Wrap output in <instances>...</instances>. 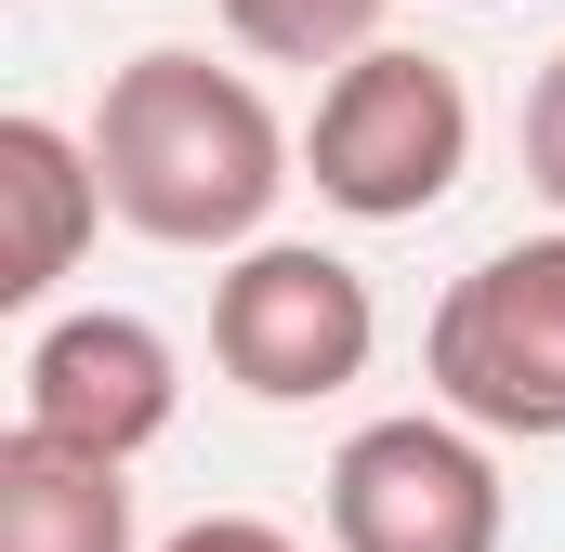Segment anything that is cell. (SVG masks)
Wrapping results in <instances>:
<instances>
[{
    "label": "cell",
    "mask_w": 565,
    "mask_h": 552,
    "mask_svg": "<svg viewBox=\"0 0 565 552\" xmlns=\"http://www.w3.org/2000/svg\"><path fill=\"white\" fill-rule=\"evenodd\" d=\"M473 171V93L460 66H434L408 40H369L355 66H329L316 119H302V184L342 224H422Z\"/></svg>",
    "instance_id": "7a4b0ae2"
},
{
    "label": "cell",
    "mask_w": 565,
    "mask_h": 552,
    "mask_svg": "<svg viewBox=\"0 0 565 552\" xmlns=\"http://www.w3.org/2000/svg\"><path fill=\"white\" fill-rule=\"evenodd\" d=\"M513 540V487H500V434L460 408H395L355 421L329 460V552H500Z\"/></svg>",
    "instance_id": "5b68a950"
},
{
    "label": "cell",
    "mask_w": 565,
    "mask_h": 552,
    "mask_svg": "<svg viewBox=\"0 0 565 552\" xmlns=\"http://www.w3.org/2000/svg\"><path fill=\"white\" fill-rule=\"evenodd\" d=\"M422 382L500 447H565V237H513L473 276H447Z\"/></svg>",
    "instance_id": "3957f363"
},
{
    "label": "cell",
    "mask_w": 565,
    "mask_h": 552,
    "mask_svg": "<svg viewBox=\"0 0 565 552\" xmlns=\"http://www.w3.org/2000/svg\"><path fill=\"white\" fill-rule=\"evenodd\" d=\"M158 552H302L289 527H264V513H198V527H171Z\"/></svg>",
    "instance_id": "8fae6325"
},
{
    "label": "cell",
    "mask_w": 565,
    "mask_h": 552,
    "mask_svg": "<svg viewBox=\"0 0 565 552\" xmlns=\"http://www.w3.org/2000/svg\"><path fill=\"white\" fill-rule=\"evenodd\" d=\"M13 421H40V434H66V447H106V460H145V447L184 421V355H171V329H145L119 302L53 316V329L26 342Z\"/></svg>",
    "instance_id": "8992f818"
},
{
    "label": "cell",
    "mask_w": 565,
    "mask_h": 552,
    "mask_svg": "<svg viewBox=\"0 0 565 552\" xmlns=\"http://www.w3.org/2000/svg\"><path fill=\"white\" fill-rule=\"evenodd\" d=\"M93 158H106V211L132 237H158V251H250L277 224V198L302 184L289 171L302 145L277 132V106L237 66L184 53V40H158V53H132L106 79Z\"/></svg>",
    "instance_id": "6da1fadb"
},
{
    "label": "cell",
    "mask_w": 565,
    "mask_h": 552,
    "mask_svg": "<svg viewBox=\"0 0 565 552\" xmlns=\"http://www.w3.org/2000/svg\"><path fill=\"white\" fill-rule=\"evenodd\" d=\"M473 13H500V0H473Z\"/></svg>",
    "instance_id": "7c38bea8"
},
{
    "label": "cell",
    "mask_w": 565,
    "mask_h": 552,
    "mask_svg": "<svg viewBox=\"0 0 565 552\" xmlns=\"http://www.w3.org/2000/svg\"><path fill=\"white\" fill-rule=\"evenodd\" d=\"M106 237V158L66 119H0V302L40 316Z\"/></svg>",
    "instance_id": "52a82bcc"
},
{
    "label": "cell",
    "mask_w": 565,
    "mask_h": 552,
    "mask_svg": "<svg viewBox=\"0 0 565 552\" xmlns=\"http://www.w3.org/2000/svg\"><path fill=\"white\" fill-rule=\"evenodd\" d=\"M0 552H132V460L13 421L0 434Z\"/></svg>",
    "instance_id": "ba28073f"
},
{
    "label": "cell",
    "mask_w": 565,
    "mask_h": 552,
    "mask_svg": "<svg viewBox=\"0 0 565 552\" xmlns=\"http://www.w3.org/2000/svg\"><path fill=\"white\" fill-rule=\"evenodd\" d=\"M526 184H540V198L565 211V53L540 66V79H526Z\"/></svg>",
    "instance_id": "30bf717a"
},
{
    "label": "cell",
    "mask_w": 565,
    "mask_h": 552,
    "mask_svg": "<svg viewBox=\"0 0 565 552\" xmlns=\"http://www.w3.org/2000/svg\"><path fill=\"white\" fill-rule=\"evenodd\" d=\"M369 355H382V302H369V276L342 251H316V237L224 251V276H211V369L250 408H316V395L369 382Z\"/></svg>",
    "instance_id": "277c9868"
},
{
    "label": "cell",
    "mask_w": 565,
    "mask_h": 552,
    "mask_svg": "<svg viewBox=\"0 0 565 552\" xmlns=\"http://www.w3.org/2000/svg\"><path fill=\"white\" fill-rule=\"evenodd\" d=\"M382 13L395 0H224L237 53H264V66H355L382 40Z\"/></svg>",
    "instance_id": "9c48e42d"
}]
</instances>
